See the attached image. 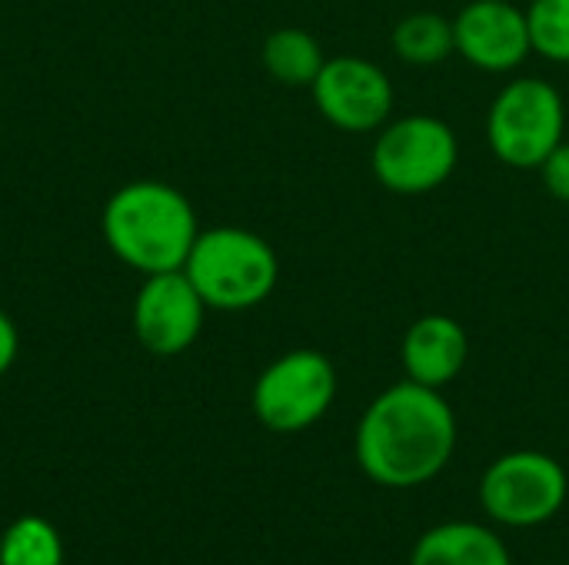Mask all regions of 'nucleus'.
<instances>
[{"label":"nucleus","mask_w":569,"mask_h":565,"mask_svg":"<svg viewBox=\"0 0 569 565\" xmlns=\"http://www.w3.org/2000/svg\"><path fill=\"white\" fill-rule=\"evenodd\" d=\"M457 450V416L440 390L413 380L383 390L360 416L353 453L367 480L413 490L437 480Z\"/></svg>","instance_id":"f257e3e1"},{"label":"nucleus","mask_w":569,"mask_h":565,"mask_svg":"<svg viewBox=\"0 0 569 565\" xmlns=\"http://www.w3.org/2000/svg\"><path fill=\"white\" fill-rule=\"evenodd\" d=\"M100 230L110 253L143 276L183 270L200 236L193 203L160 180H133L113 190Z\"/></svg>","instance_id":"f03ea898"},{"label":"nucleus","mask_w":569,"mask_h":565,"mask_svg":"<svg viewBox=\"0 0 569 565\" xmlns=\"http://www.w3.org/2000/svg\"><path fill=\"white\" fill-rule=\"evenodd\" d=\"M183 273L210 310L240 313L260 306L280 280V260L273 246L243 226L200 230Z\"/></svg>","instance_id":"7ed1b4c3"},{"label":"nucleus","mask_w":569,"mask_h":565,"mask_svg":"<svg viewBox=\"0 0 569 565\" xmlns=\"http://www.w3.org/2000/svg\"><path fill=\"white\" fill-rule=\"evenodd\" d=\"M460 163V140L453 127L430 113L387 120L370 150L377 183L397 196H423L440 190Z\"/></svg>","instance_id":"20e7f679"},{"label":"nucleus","mask_w":569,"mask_h":565,"mask_svg":"<svg viewBox=\"0 0 569 565\" xmlns=\"http://www.w3.org/2000/svg\"><path fill=\"white\" fill-rule=\"evenodd\" d=\"M567 140V107L553 83L540 77L510 80L490 103L487 143L513 170H540Z\"/></svg>","instance_id":"39448f33"},{"label":"nucleus","mask_w":569,"mask_h":565,"mask_svg":"<svg viewBox=\"0 0 569 565\" xmlns=\"http://www.w3.org/2000/svg\"><path fill=\"white\" fill-rule=\"evenodd\" d=\"M337 400V370L320 350L277 356L253 383V416L270 433H303L317 426Z\"/></svg>","instance_id":"423d86ee"},{"label":"nucleus","mask_w":569,"mask_h":565,"mask_svg":"<svg viewBox=\"0 0 569 565\" xmlns=\"http://www.w3.org/2000/svg\"><path fill=\"white\" fill-rule=\"evenodd\" d=\"M569 496L567 470L537 450H517L487 466L480 476L483 513L510 529H533L550 523Z\"/></svg>","instance_id":"0eeeda50"},{"label":"nucleus","mask_w":569,"mask_h":565,"mask_svg":"<svg viewBox=\"0 0 569 565\" xmlns=\"http://www.w3.org/2000/svg\"><path fill=\"white\" fill-rule=\"evenodd\" d=\"M310 93L320 117L347 133H373L393 113V83L387 70L353 53L327 57Z\"/></svg>","instance_id":"6e6552de"},{"label":"nucleus","mask_w":569,"mask_h":565,"mask_svg":"<svg viewBox=\"0 0 569 565\" xmlns=\"http://www.w3.org/2000/svg\"><path fill=\"white\" fill-rule=\"evenodd\" d=\"M207 310L210 306L203 303V296L197 293L190 276L183 270H170V273L143 276V286L137 290L130 320H133V333L147 353L180 356L197 343Z\"/></svg>","instance_id":"1a4fd4ad"},{"label":"nucleus","mask_w":569,"mask_h":565,"mask_svg":"<svg viewBox=\"0 0 569 565\" xmlns=\"http://www.w3.org/2000/svg\"><path fill=\"white\" fill-rule=\"evenodd\" d=\"M453 37L457 53L483 73H510L533 53L527 10L513 0H470L453 17Z\"/></svg>","instance_id":"9d476101"},{"label":"nucleus","mask_w":569,"mask_h":565,"mask_svg":"<svg viewBox=\"0 0 569 565\" xmlns=\"http://www.w3.org/2000/svg\"><path fill=\"white\" fill-rule=\"evenodd\" d=\"M467 356L470 336L463 323H457L447 313H427L413 320L400 343V363L407 380L430 390H443L447 383H453L463 373Z\"/></svg>","instance_id":"9b49d317"},{"label":"nucleus","mask_w":569,"mask_h":565,"mask_svg":"<svg viewBox=\"0 0 569 565\" xmlns=\"http://www.w3.org/2000/svg\"><path fill=\"white\" fill-rule=\"evenodd\" d=\"M410 565H513V559L490 526L453 519L417 539Z\"/></svg>","instance_id":"f8f14e48"},{"label":"nucleus","mask_w":569,"mask_h":565,"mask_svg":"<svg viewBox=\"0 0 569 565\" xmlns=\"http://www.w3.org/2000/svg\"><path fill=\"white\" fill-rule=\"evenodd\" d=\"M263 67L273 80L287 87H313L317 73L327 63L320 40L300 27H280L263 40Z\"/></svg>","instance_id":"ddd939ff"},{"label":"nucleus","mask_w":569,"mask_h":565,"mask_svg":"<svg viewBox=\"0 0 569 565\" xmlns=\"http://www.w3.org/2000/svg\"><path fill=\"white\" fill-rule=\"evenodd\" d=\"M393 53L410 63V67H437L457 53V37H453V20L433 10H417L407 13L393 27Z\"/></svg>","instance_id":"4468645a"},{"label":"nucleus","mask_w":569,"mask_h":565,"mask_svg":"<svg viewBox=\"0 0 569 565\" xmlns=\"http://www.w3.org/2000/svg\"><path fill=\"white\" fill-rule=\"evenodd\" d=\"M0 565H63V539L43 516H20L0 536Z\"/></svg>","instance_id":"2eb2a0df"},{"label":"nucleus","mask_w":569,"mask_h":565,"mask_svg":"<svg viewBox=\"0 0 569 565\" xmlns=\"http://www.w3.org/2000/svg\"><path fill=\"white\" fill-rule=\"evenodd\" d=\"M533 53L550 63H569V0H533L527 7Z\"/></svg>","instance_id":"dca6fc26"},{"label":"nucleus","mask_w":569,"mask_h":565,"mask_svg":"<svg viewBox=\"0 0 569 565\" xmlns=\"http://www.w3.org/2000/svg\"><path fill=\"white\" fill-rule=\"evenodd\" d=\"M540 176H543V186L553 200L569 203V140H563L540 167Z\"/></svg>","instance_id":"f3484780"},{"label":"nucleus","mask_w":569,"mask_h":565,"mask_svg":"<svg viewBox=\"0 0 569 565\" xmlns=\"http://www.w3.org/2000/svg\"><path fill=\"white\" fill-rule=\"evenodd\" d=\"M17 353H20V333H17V323L0 310V376L10 373V366L17 363Z\"/></svg>","instance_id":"a211bd4d"}]
</instances>
